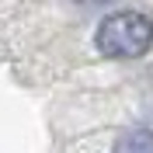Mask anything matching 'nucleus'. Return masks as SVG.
<instances>
[{
  "label": "nucleus",
  "instance_id": "obj_1",
  "mask_svg": "<svg viewBox=\"0 0 153 153\" xmlns=\"http://www.w3.org/2000/svg\"><path fill=\"white\" fill-rule=\"evenodd\" d=\"M94 42L101 49V56L136 59L153 45V21L139 10H115L97 25Z\"/></svg>",
  "mask_w": 153,
  "mask_h": 153
},
{
  "label": "nucleus",
  "instance_id": "obj_2",
  "mask_svg": "<svg viewBox=\"0 0 153 153\" xmlns=\"http://www.w3.org/2000/svg\"><path fill=\"white\" fill-rule=\"evenodd\" d=\"M111 153H153V132L150 129H129L115 139Z\"/></svg>",
  "mask_w": 153,
  "mask_h": 153
},
{
  "label": "nucleus",
  "instance_id": "obj_3",
  "mask_svg": "<svg viewBox=\"0 0 153 153\" xmlns=\"http://www.w3.org/2000/svg\"><path fill=\"white\" fill-rule=\"evenodd\" d=\"M80 4H108V0H80Z\"/></svg>",
  "mask_w": 153,
  "mask_h": 153
}]
</instances>
